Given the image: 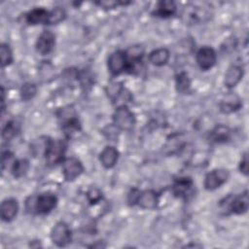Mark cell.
Listing matches in <instances>:
<instances>
[{
  "label": "cell",
  "mask_w": 249,
  "mask_h": 249,
  "mask_svg": "<svg viewBox=\"0 0 249 249\" xmlns=\"http://www.w3.org/2000/svg\"><path fill=\"white\" fill-rule=\"evenodd\" d=\"M57 196L53 193H43L35 197H29L26 201V210L38 215L51 213L57 205Z\"/></svg>",
  "instance_id": "obj_1"
},
{
  "label": "cell",
  "mask_w": 249,
  "mask_h": 249,
  "mask_svg": "<svg viewBox=\"0 0 249 249\" xmlns=\"http://www.w3.org/2000/svg\"><path fill=\"white\" fill-rule=\"evenodd\" d=\"M67 143L64 139H51L48 150L45 155L46 162L51 165H56L63 161L66 152Z\"/></svg>",
  "instance_id": "obj_2"
},
{
  "label": "cell",
  "mask_w": 249,
  "mask_h": 249,
  "mask_svg": "<svg viewBox=\"0 0 249 249\" xmlns=\"http://www.w3.org/2000/svg\"><path fill=\"white\" fill-rule=\"evenodd\" d=\"M113 124L120 130L129 131L135 124L134 113L127 107V105L118 106L113 114Z\"/></svg>",
  "instance_id": "obj_3"
},
{
  "label": "cell",
  "mask_w": 249,
  "mask_h": 249,
  "mask_svg": "<svg viewBox=\"0 0 249 249\" xmlns=\"http://www.w3.org/2000/svg\"><path fill=\"white\" fill-rule=\"evenodd\" d=\"M107 96L110 100L118 106L126 105L127 102L131 100L130 92L124 89L122 83L110 82L105 89Z\"/></svg>",
  "instance_id": "obj_4"
},
{
  "label": "cell",
  "mask_w": 249,
  "mask_h": 249,
  "mask_svg": "<svg viewBox=\"0 0 249 249\" xmlns=\"http://www.w3.org/2000/svg\"><path fill=\"white\" fill-rule=\"evenodd\" d=\"M51 240L57 247H65L72 240V232L69 226L60 221L53 225L51 230Z\"/></svg>",
  "instance_id": "obj_5"
},
{
  "label": "cell",
  "mask_w": 249,
  "mask_h": 249,
  "mask_svg": "<svg viewBox=\"0 0 249 249\" xmlns=\"http://www.w3.org/2000/svg\"><path fill=\"white\" fill-rule=\"evenodd\" d=\"M107 67L113 76H118L124 72H126L127 56L125 51L117 50L113 52L107 59Z\"/></svg>",
  "instance_id": "obj_6"
},
{
  "label": "cell",
  "mask_w": 249,
  "mask_h": 249,
  "mask_svg": "<svg viewBox=\"0 0 249 249\" xmlns=\"http://www.w3.org/2000/svg\"><path fill=\"white\" fill-rule=\"evenodd\" d=\"M61 169L62 175L67 182L74 181L84 172L83 163L75 157L65 158L61 162Z\"/></svg>",
  "instance_id": "obj_7"
},
{
  "label": "cell",
  "mask_w": 249,
  "mask_h": 249,
  "mask_svg": "<svg viewBox=\"0 0 249 249\" xmlns=\"http://www.w3.org/2000/svg\"><path fill=\"white\" fill-rule=\"evenodd\" d=\"M230 178V173L225 168H216L208 172L203 181L204 189L207 191H215L224 185Z\"/></svg>",
  "instance_id": "obj_8"
},
{
  "label": "cell",
  "mask_w": 249,
  "mask_h": 249,
  "mask_svg": "<svg viewBox=\"0 0 249 249\" xmlns=\"http://www.w3.org/2000/svg\"><path fill=\"white\" fill-rule=\"evenodd\" d=\"M196 61L201 70L207 71L216 64L217 53L211 47H201L196 53Z\"/></svg>",
  "instance_id": "obj_9"
},
{
  "label": "cell",
  "mask_w": 249,
  "mask_h": 249,
  "mask_svg": "<svg viewBox=\"0 0 249 249\" xmlns=\"http://www.w3.org/2000/svg\"><path fill=\"white\" fill-rule=\"evenodd\" d=\"M194 181L192 178L184 176L174 180L172 185V193L175 196L187 199L194 194Z\"/></svg>",
  "instance_id": "obj_10"
},
{
  "label": "cell",
  "mask_w": 249,
  "mask_h": 249,
  "mask_svg": "<svg viewBox=\"0 0 249 249\" xmlns=\"http://www.w3.org/2000/svg\"><path fill=\"white\" fill-rule=\"evenodd\" d=\"M55 46V35L51 30H43L35 44L36 51L41 54H49Z\"/></svg>",
  "instance_id": "obj_11"
},
{
  "label": "cell",
  "mask_w": 249,
  "mask_h": 249,
  "mask_svg": "<svg viewBox=\"0 0 249 249\" xmlns=\"http://www.w3.org/2000/svg\"><path fill=\"white\" fill-rule=\"evenodd\" d=\"M229 203L227 205V209L233 214L241 215L247 212L249 207V197H248V192L244 191L243 193L231 197L229 196Z\"/></svg>",
  "instance_id": "obj_12"
},
{
  "label": "cell",
  "mask_w": 249,
  "mask_h": 249,
  "mask_svg": "<svg viewBox=\"0 0 249 249\" xmlns=\"http://www.w3.org/2000/svg\"><path fill=\"white\" fill-rule=\"evenodd\" d=\"M242 106L240 97L234 92L226 93L219 104L220 111L224 114H231L235 111H238Z\"/></svg>",
  "instance_id": "obj_13"
},
{
  "label": "cell",
  "mask_w": 249,
  "mask_h": 249,
  "mask_svg": "<svg viewBox=\"0 0 249 249\" xmlns=\"http://www.w3.org/2000/svg\"><path fill=\"white\" fill-rule=\"evenodd\" d=\"M50 11L43 7H35L25 15V21L29 25L49 24Z\"/></svg>",
  "instance_id": "obj_14"
},
{
  "label": "cell",
  "mask_w": 249,
  "mask_h": 249,
  "mask_svg": "<svg viewBox=\"0 0 249 249\" xmlns=\"http://www.w3.org/2000/svg\"><path fill=\"white\" fill-rule=\"evenodd\" d=\"M18 209H19V206L16 198L9 197L4 199L1 202V207H0L2 221L7 223L13 221L18 215Z\"/></svg>",
  "instance_id": "obj_15"
},
{
  "label": "cell",
  "mask_w": 249,
  "mask_h": 249,
  "mask_svg": "<svg viewBox=\"0 0 249 249\" xmlns=\"http://www.w3.org/2000/svg\"><path fill=\"white\" fill-rule=\"evenodd\" d=\"M243 77V68L237 64L229 66L224 75V85L228 89L234 88Z\"/></svg>",
  "instance_id": "obj_16"
},
{
  "label": "cell",
  "mask_w": 249,
  "mask_h": 249,
  "mask_svg": "<svg viewBox=\"0 0 249 249\" xmlns=\"http://www.w3.org/2000/svg\"><path fill=\"white\" fill-rule=\"evenodd\" d=\"M159 203V196L154 190L140 191L136 205L143 209H155Z\"/></svg>",
  "instance_id": "obj_17"
},
{
  "label": "cell",
  "mask_w": 249,
  "mask_h": 249,
  "mask_svg": "<svg viewBox=\"0 0 249 249\" xmlns=\"http://www.w3.org/2000/svg\"><path fill=\"white\" fill-rule=\"evenodd\" d=\"M119 159V151L113 146H106L99 155V160L104 168H113Z\"/></svg>",
  "instance_id": "obj_18"
},
{
  "label": "cell",
  "mask_w": 249,
  "mask_h": 249,
  "mask_svg": "<svg viewBox=\"0 0 249 249\" xmlns=\"http://www.w3.org/2000/svg\"><path fill=\"white\" fill-rule=\"evenodd\" d=\"M170 57V53L168 49L166 48H158L153 50L149 55H148V60L149 62L157 67H160L165 65Z\"/></svg>",
  "instance_id": "obj_19"
},
{
  "label": "cell",
  "mask_w": 249,
  "mask_h": 249,
  "mask_svg": "<svg viewBox=\"0 0 249 249\" xmlns=\"http://www.w3.org/2000/svg\"><path fill=\"white\" fill-rule=\"evenodd\" d=\"M176 10H177V7L175 2L169 1V0L160 1L157 3L156 9L154 11V15L161 18H166L172 17L176 13Z\"/></svg>",
  "instance_id": "obj_20"
},
{
  "label": "cell",
  "mask_w": 249,
  "mask_h": 249,
  "mask_svg": "<svg viewBox=\"0 0 249 249\" xmlns=\"http://www.w3.org/2000/svg\"><path fill=\"white\" fill-rule=\"evenodd\" d=\"M231 131L229 126L224 124H218L216 125L210 132L209 137L210 140L214 143H226L231 139Z\"/></svg>",
  "instance_id": "obj_21"
},
{
  "label": "cell",
  "mask_w": 249,
  "mask_h": 249,
  "mask_svg": "<svg viewBox=\"0 0 249 249\" xmlns=\"http://www.w3.org/2000/svg\"><path fill=\"white\" fill-rule=\"evenodd\" d=\"M50 141H51V138L47 136H40L34 139L30 144L31 153L37 157H41V156L45 157Z\"/></svg>",
  "instance_id": "obj_22"
},
{
  "label": "cell",
  "mask_w": 249,
  "mask_h": 249,
  "mask_svg": "<svg viewBox=\"0 0 249 249\" xmlns=\"http://www.w3.org/2000/svg\"><path fill=\"white\" fill-rule=\"evenodd\" d=\"M61 128L65 136L68 138L72 137L75 133H78L79 131H81V123L77 115L61 122Z\"/></svg>",
  "instance_id": "obj_23"
},
{
  "label": "cell",
  "mask_w": 249,
  "mask_h": 249,
  "mask_svg": "<svg viewBox=\"0 0 249 249\" xmlns=\"http://www.w3.org/2000/svg\"><path fill=\"white\" fill-rule=\"evenodd\" d=\"M30 163L29 160L26 159H18L16 160L11 167V173L15 178H21L23 177L27 171L29 170Z\"/></svg>",
  "instance_id": "obj_24"
},
{
  "label": "cell",
  "mask_w": 249,
  "mask_h": 249,
  "mask_svg": "<svg viewBox=\"0 0 249 249\" xmlns=\"http://www.w3.org/2000/svg\"><path fill=\"white\" fill-rule=\"evenodd\" d=\"M175 87L178 92H187L191 88V79L188 73L182 71L175 76Z\"/></svg>",
  "instance_id": "obj_25"
},
{
  "label": "cell",
  "mask_w": 249,
  "mask_h": 249,
  "mask_svg": "<svg viewBox=\"0 0 249 249\" xmlns=\"http://www.w3.org/2000/svg\"><path fill=\"white\" fill-rule=\"evenodd\" d=\"M18 129H19V126L16 121L11 120V121L7 122V124L4 125V127L2 129L3 140L9 141V140L13 139L18 134Z\"/></svg>",
  "instance_id": "obj_26"
},
{
  "label": "cell",
  "mask_w": 249,
  "mask_h": 249,
  "mask_svg": "<svg viewBox=\"0 0 249 249\" xmlns=\"http://www.w3.org/2000/svg\"><path fill=\"white\" fill-rule=\"evenodd\" d=\"M36 93H37V87L35 84H32V83L23 84L19 90L20 97L24 101H29L36 95Z\"/></svg>",
  "instance_id": "obj_27"
},
{
  "label": "cell",
  "mask_w": 249,
  "mask_h": 249,
  "mask_svg": "<svg viewBox=\"0 0 249 249\" xmlns=\"http://www.w3.org/2000/svg\"><path fill=\"white\" fill-rule=\"evenodd\" d=\"M0 55H1V65L2 67L9 66L13 60H14V55L13 52L8 44L2 43L0 46Z\"/></svg>",
  "instance_id": "obj_28"
},
{
  "label": "cell",
  "mask_w": 249,
  "mask_h": 249,
  "mask_svg": "<svg viewBox=\"0 0 249 249\" xmlns=\"http://www.w3.org/2000/svg\"><path fill=\"white\" fill-rule=\"evenodd\" d=\"M66 17V12L61 7H55L50 11L49 24H57L61 22Z\"/></svg>",
  "instance_id": "obj_29"
},
{
  "label": "cell",
  "mask_w": 249,
  "mask_h": 249,
  "mask_svg": "<svg viewBox=\"0 0 249 249\" xmlns=\"http://www.w3.org/2000/svg\"><path fill=\"white\" fill-rule=\"evenodd\" d=\"M101 198H102V194H101L100 190L97 189V188L91 187L87 192V199L89 200V202L90 204H94V203L99 202L101 200Z\"/></svg>",
  "instance_id": "obj_30"
},
{
  "label": "cell",
  "mask_w": 249,
  "mask_h": 249,
  "mask_svg": "<svg viewBox=\"0 0 249 249\" xmlns=\"http://www.w3.org/2000/svg\"><path fill=\"white\" fill-rule=\"evenodd\" d=\"M16 159L14 158V154L10 151H6L2 153V170H5L6 168L12 167L13 163L15 162Z\"/></svg>",
  "instance_id": "obj_31"
},
{
  "label": "cell",
  "mask_w": 249,
  "mask_h": 249,
  "mask_svg": "<svg viewBox=\"0 0 249 249\" xmlns=\"http://www.w3.org/2000/svg\"><path fill=\"white\" fill-rule=\"evenodd\" d=\"M139 194H140V190H138V189H136V188H132V189L128 192L126 200H127V203H128L130 206L136 205V202H137Z\"/></svg>",
  "instance_id": "obj_32"
},
{
  "label": "cell",
  "mask_w": 249,
  "mask_h": 249,
  "mask_svg": "<svg viewBox=\"0 0 249 249\" xmlns=\"http://www.w3.org/2000/svg\"><path fill=\"white\" fill-rule=\"evenodd\" d=\"M238 167H239V171L243 175L247 176V174H248V154H247V152H245L242 155L241 160L239 161V166Z\"/></svg>",
  "instance_id": "obj_33"
},
{
  "label": "cell",
  "mask_w": 249,
  "mask_h": 249,
  "mask_svg": "<svg viewBox=\"0 0 249 249\" xmlns=\"http://www.w3.org/2000/svg\"><path fill=\"white\" fill-rule=\"evenodd\" d=\"M96 4L99 5L103 9L109 10V9H114L115 7L120 5V2H117V1H99V2H96Z\"/></svg>",
  "instance_id": "obj_34"
}]
</instances>
